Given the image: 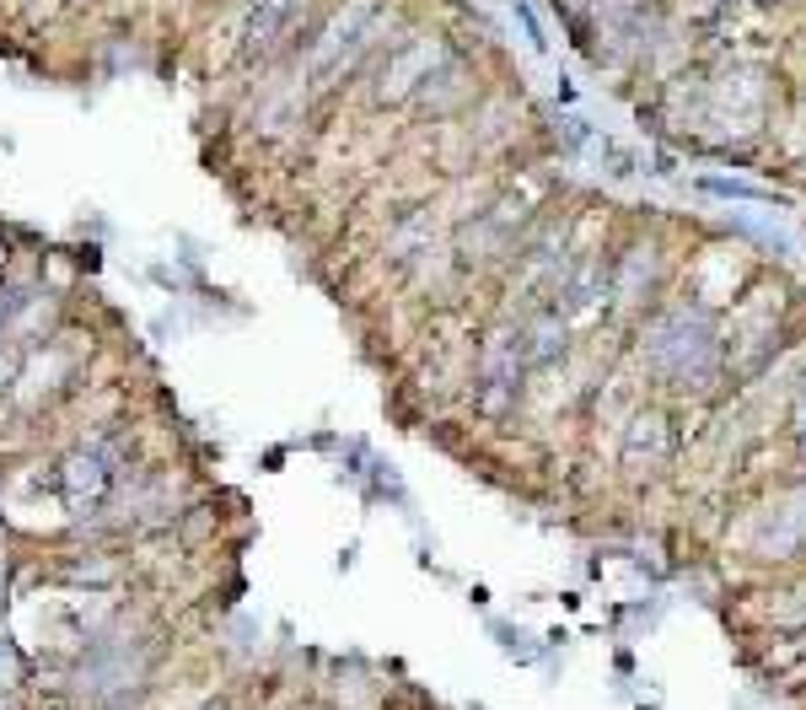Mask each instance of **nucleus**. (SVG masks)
<instances>
[{
  "label": "nucleus",
  "mask_w": 806,
  "mask_h": 710,
  "mask_svg": "<svg viewBox=\"0 0 806 710\" xmlns=\"http://www.w3.org/2000/svg\"><path fill=\"white\" fill-rule=\"evenodd\" d=\"M302 6H307V0H258L253 27H248V43H253V49H269V43H275L290 22H296V11H302Z\"/></svg>",
  "instance_id": "f257e3e1"
}]
</instances>
